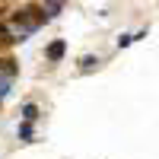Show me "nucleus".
<instances>
[{
	"label": "nucleus",
	"instance_id": "39448f33",
	"mask_svg": "<svg viewBox=\"0 0 159 159\" xmlns=\"http://www.w3.org/2000/svg\"><path fill=\"white\" fill-rule=\"evenodd\" d=\"M0 70H7V76H13V73H16V67H13V61H7V57H0Z\"/></svg>",
	"mask_w": 159,
	"mask_h": 159
},
{
	"label": "nucleus",
	"instance_id": "0eeeda50",
	"mask_svg": "<svg viewBox=\"0 0 159 159\" xmlns=\"http://www.w3.org/2000/svg\"><path fill=\"white\" fill-rule=\"evenodd\" d=\"M130 42H134V35H121V38H118V48H127Z\"/></svg>",
	"mask_w": 159,
	"mask_h": 159
},
{
	"label": "nucleus",
	"instance_id": "f03ea898",
	"mask_svg": "<svg viewBox=\"0 0 159 159\" xmlns=\"http://www.w3.org/2000/svg\"><path fill=\"white\" fill-rule=\"evenodd\" d=\"M22 118H25V121H35V118H38V108H35L32 102H29V105H22Z\"/></svg>",
	"mask_w": 159,
	"mask_h": 159
},
{
	"label": "nucleus",
	"instance_id": "423d86ee",
	"mask_svg": "<svg viewBox=\"0 0 159 159\" xmlns=\"http://www.w3.org/2000/svg\"><path fill=\"white\" fill-rule=\"evenodd\" d=\"M7 92H10V76H3V80H0V99H3Z\"/></svg>",
	"mask_w": 159,
	"mask_h": 159
},
{
	"label": "nucleus",
	"instance_id": "20e7f679",
	"mask_svg": "<svg viewBox=\"0 0 159 159\" xmlns=\"http://www.w3.org/2000/svg\"><path fill=\"white\" fill-rule=\"evenodd\" d=\"M19 137H22V140H32V121H25V124L19 127Z\"/></svg>",
	"mask_w": 159,
	"mask_h": 159
},
{
	"label": "nucleus",
	"instance_id": "6e6552de",
	"mask_svg": "<svg viewBox=\"0 0 159 159\" xmlns=\"http://www.w3.org/2000/svg\"><path fill=\"white\" fill-rule=\"evenodd\" d=\"M0 42H10V32H7V25H0Z\"/></svg>",
	"mask_w": 159,
	"mask_h": 159
},
{
	"label": "nucleus",
	"instance_id": "f257e3e1",
	"mask_svg": "<svg viewBox=\"0 0 159 159\" xmlns=\"http://www.w3.org/2000/svg\"><path fill=\"white\" fill-rule=\"evenodd\" d=\"M64 51H67V45H64V42H54V45L48 48V61H54V64H57V61L64 57Z\"/></svg>",
	"mask_w": 159,
	"mask_h": 159
},
{
	"label": "nucleus",
	"instance_id": "7ed1b4c3",
	"mask_svg": "<svg viewBox=\"0 0 159 159\" xmlns=\"http://www.w3.org/2000/svg\"><path fill=\"white\" fill-rule=\"evenodd\" d=\"M80 67H83V70H92V67H99V57H92V54H86L83 61H80Z\"/></svg>",
	"mask_w": 159,
	"mask_h": 159
}]
</instances>
